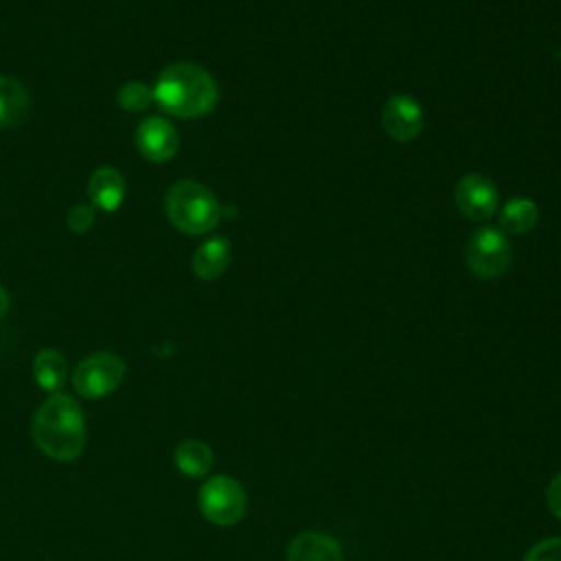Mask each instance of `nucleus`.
Masks as SVG:
<instances>
[{
    "instance_id": "nucleus-12",
    "label": "nucleus",
    "mask_w": 561,
    "mask_h": 561,
    "mask_svg": "<svg viewBox=\"0 0 561 561\" xmlns=\"http://www.w3.org/2000/svg\"><path fill=\"white\" fill-rule=\"evenodd\" d=\"M230 263V243L226 237L206 239L193 254V274L202 280L219 278Z\"/></svg>"
},
{
    "instance_id": "nucleus-16",
    "label": "nucleus",
    "mask_w": 561,
    "mask_h": 561,
    "mask_svg": "<svg viewBox=\"0 0 561 561\" xmlns=\"http://www.w3.org/2000/svg\"><path fill=\"white\" fill-rule=\"evenodd\" d=\"M33 375L44 390L57 392L68 379V364L59 351L44 348L33 359Z\"/></svg>"
},
{
    "instance_id": "nucleus-15",
    "label": "nucleus",
    "mask_w": 561,
    "mask_h": 561,
    "mask_svg": "<svg viewBox=\"0 0 561 561\" xmlns=\"http://www.w3.org/2000/svg\"><path fill=\"white\" fill-rule=\"evenodd\" d=\"M175 465L178 469L188 478H202L213 467V451L210 447L199 438H184L175 447Z\"/></svg>"
},
{
    "instance_id": "nucleus-13",
    "label": "nucleus",
    "mask_w": 561,
    "mask_h": 561,
    "mask_svg": "<svg viewBox=\"0 0 561 561\" xmlns=\"http://www.w3.org/2000/svg\"><path fill=\"white\" fill-rule=\"evenodd\" d=\"M28 92L13 79L0 75V129L22 123L28 114Z\"/></svg>"
},
{
    "instance_id": "nucleus-5",
    "label": "nucleus",
    "mask_w": 561,
    "mask_h": 561,
    "mask_svg": "<svg viewBox=\"0 0 561 561\" xmlns=\"http://www.w3.org/2000/svg\"><path fill=\"white\" fill-rule=\"evenodd\" d=\"M248 497L239 480L213 476L199 489V508L215 526H232L245 515Z\"/></svg>"
},
{
    "instance_id": "nucleus-21",
    "label": "nucleus",
    "mask_w": 561,
    "mask_h": 561,
    "mask_svg": "<svg viewBox=\"0 0 561 561\" xmlns=\"http://www.w3.org/2000/svg\"><path fill=\"white\" fill-rule=\"evenodd\" d=\"M7 311H9V294H7V289L0 285V318H2Z\"/></svg>"
},
{
    "instance_id": "nucleus-18",
    "label": "nucleus",
    "mask_w": 561,
    "mask_h": 561,
    "mask_svg": "<svg viewBox=\"0 0 561 561\" xmlns=\"http://www.w3.org/2000/svg\"><path fill=\"white\" fill-rule=\"evenodd\" d=\"M524 561H561V537H548L539 543H535Z\"/></svg>"
},
{
    "instance_id": "nucleus-3",
    "label": "nucleus",
    "mask_w": 561,
    "mask_h": 561,
    "mask_svg": "<svg viewBox=\"0 0 561 561\" xmlns=\"http://www.w3.org/2000/svg\"><path fill=\"white\" fill-rule=\"evenodd\" d=\"M164 210L169 221L186 234H206L210 232L221 217L217 197L202 182L180 180L175 182L164 197Z\"/></svg>"
},
{
    "instance_id": "nucleus-4",
    "label": "nucleus",
    "mask_w": 561,
    "mask_h": 561,
    "mask_svg": "<svg viewBox=\"0 0 561 561\" xmlns=\"http://www.w3.org/2000/svg\"><path fill=\"white\" fill-rule=\"evenodd\" d=\"M465 265L482 280L502 276L511 265V243L500 228H478L465 245Z\"/></svg>"
},
{
    "instance_id": "nucleus-1",
    "label": "nucleus",
    "mask_w": 561,
    "mask_h": 561,
    "mask_svg": "<svg viewBox=\"0 0 561 561\" xmlns=\"http://www.w3.org/2000/svg\"><path fill=\"white\" fill-rule=\"evenodd\" d=\"M151 90L153 103L178 118L204 116L219 99V88L213 75L193 61H175L167 66Z\"/></svg>"
},
{
    "instance_id": "nucleus-6",
    "label": "nucleus",
    "mask_w": 561,
    "mask_h": 561,
    "mask_svg": "<svg viewBox=\"0 0 561 561\" xmlns=\"http://www.w3.org/2000/svg\"><path fill=\"white\" fill-rule=\"evenodd\" d=\"M125 377V362L114 353H92L83 357L72 370V386L85 399H99L121 386Z\"/></svg>"
},
{
    "instance_id": "nucleus-17",
    "label": "nucleus",
    "mask_w": 561,
    "mask_h": 561,
    "mask_svg": "<svg viewBox=\"0 0 561 561\" xmlns=\"http://www.w3.org/2000/svg\"><path fill=\"white\" fill-rule=\"evenodd\" d=\"M153 103V90L145 83L129 81L118 90V105L127 112H145Z\"/></svg>"
},
{
    "instance_id": "nucleus-10",
    "label": "nucleus",
    "mask_w": 561,
    "mask_h": 561,
    "mask_svg": "<svg viewBox=\"0 0 561 561\" xmlns=\"http://www.w3.org/2000/svg\"><path fill=\"white\" fill-rule=\"evenodd\" d=\"M88 197L105 213L116 210L125 197V178L112 167H99L88 180Z\"/></svg>"
},
{
    "instance_id": "nucleus-8",
    "label": "nucleus",
    "mask_w": 561,
    "mask_h": 561,
    "mask_svg": "<svg viewBox=\"0 0 561 561\" xmlns=\"http://www.w3.org/2000/svg\"><path fill=\"white\" fill-rule=\"evenodd\" d=\"M386 134L399 142L414 140L423 129V110L408 94H392L381 110Z\"/></svg>"
},
{
    "instance_id": "nucleus-7",
    "label": "nucleus",
    "mask_w": 561,
    "mask_h": 561,
    "mask_svg": "<svg viewBox=\"0 0 561 561\" xmlns=\"http://www.w3.org/2000/svg\"><path fill=\"white\" fill-rule=\"evenodd\" d=\"M454 199H456L458 210L467 219L484 221V219H491L495 215L500 195H497L495 184L489 178H484L480 173H469V175L458 180L456 191H454Z\"/></svg>"
},
{
    "instance_id": "nucleus-2",
    "label": "nucleus",
    "mask_w": 561,
    "mask_h": 561,
    "mask_svg": "<svg viewBox=\"0 0 561 561\" xmlns=\"http://www.w3.org/2000/svg\"><path fill=\"white\" fill-rule=\"evenodd\" d=\"M33 438L55 460L77 458L85 445V421L79 403L68 394L53 392L33 416Z\"/></svg>"
},
{
    "instance_id": "nucleus-11",
    "label": "nucleus",
    "mask_w": 561,
    "mask_h": 561,
    "mask_svg": "<svg viewBox=\"0 0 561 561\" xmlns=\"http://www.w3.org/2000/svg\"><path fill=\"white\" fill-rule=\"evenodd\" d=\"M285 561H342V548L324 533H302L289 543Z\"/></svg>"
},
{
    "instance_id": "nucleus-19",
    "label": "nucleus",
    "mask_w": 561,
    "mask_h": 561,
    "mask_svg": "<svg viewBox=\"0 0 561 561\" xmlns=\"http://www.w3.org/2000/svg\"><path fill=\"white\" fill-rule=\"evenodd\" d=\"M94 219H96V213L92 204H77L68 213V228L75 232H85L88 228H92Z\"/></svg>"
},
{
    "instance_id": "nucleus-14",
    "label": "nucleus",
    "mask_w": 561,
    "mask_h": 561,
    "mask_svg": "<svg viewBox=\"0 0 561 561\" xmlns=\"http://www.w3.org/2000/svg\"><path fill=\"white\" fill-rule=\"evenodd\" d=\"M539 221V208L530 197H513L500 210V230L504 234H526Z\"/></svg>"
},
{
    "instance_id": "nucleus-9",
    "label": "nucleus",
    "mask_w": 561,
    "mask_h": 561,
    "mask_svg": "<svg viewBox=\"0 0 561 561\" xmlns=\"http://www.w3.org/2000/svg\"><path fill=\"white\" fill-rule=\"evenodd\" d=\"M180 145L175 127L162 116H147L136 127V147L140 156L151 162H167L175 156Z\"/></svg>"
},
{
    "instance_id": "nucleus-20",
    "label": "nucleus",
    "mask_w": 561,
    "mask_h": 561,
    "mask_svg": "<svg viewBox=\"0 0 561 561\" xmlns=\"http://www.w3.org/2000/svg\"><path fill=\"white\" fill-rule=\"evenodd\" d=\"M546 502H548V508L561 519V473H557L550 480L548 491H546Z\"/></svg>"
}]
</instances>
